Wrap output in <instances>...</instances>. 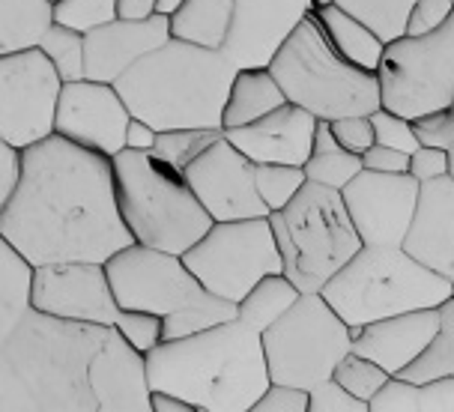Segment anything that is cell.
<instances>
[{
    "mask_svg": "<svg viewBox=\"0 0 454 412\" xmlns=\"http://www.w3.org/2000/svg\"><path fill=\"white\" fill-rule=\"evenodd\" d=\"M0 237L30 266L105 263L132 242L114 195L111 159L60 135L21 150V176L0 209Z\"/></svg>",
    "mask_w": 454,
    "mask_h": 412,
    "instance_id": "1",
    "label": "cell"
},
{
    "mask_svg": "<svg viewBox=\"0 0 454 412\" xmlns=\"http://www.w3.org/2000/svg\"><path fill=\"white\" fill-rule=\"evenodd\" d=\"M105 332L30 308L0 344V412H96L87 368Z\"/></svg>",
    "mask_w": 454,
    "mask_h": 412,
    "instance_id": "2",
    "label": "cell"
},
{
    "mask_svg": "<svg viewBox=\"0 0 454 412\" xmlns=\"http://www.w3.org/2000/svg\"><path fill=\"white\" fill-rule=\"evenodd\" d=\"M147 355L153 392H170L198 412H251L270 385L261 332L237 317L176 341H159Z\"/></svg>",
    "mask_w": 454,
    "mask_h": 412,
    "instance_id": "3",
    "label": "cell"
},
{
    "mask_svg": "<svg viewBox=\"0 0 454 412\" xmlns=\"http://www.w3.org/2000/svg\"><path fill=\"white\" fill-rule=\"evenodd\" d=\"M237 66L222 48L168 39L114 81L129 117L168 128H222Z\"/></svg>",
    "mask_w": 454,
    "mask_h": 412,
    "instance_id": "4",
    "label": "cell"
},
{
    "mask_svg": "<svg viewBox=\"0 0 454 412\" xmlns=\"http://www.w3.org/2000/svg\"><path fill=\"white\" fill-rule=\"evenodd\" d=\"M114 195L132 242L183 254L209 230L213 218L192 195L183 171L156 152L120 150L111 156Z\"/></svg>",
    "mask_w": 454,
    "mask_h": 412,
    "instance_id": "5",
    "label": "cell"
},
{
    "mask_svg": "<svg viewBox=\"0 0 454 412\" xmlns=\"http://www.w3.org/2000/svg\"><path fill=\"white\" fill-rule=\"evenodd\" d=\"M320 296L353 332L403 311L436 308L451 296V281L412 260L401 245H362L320 287Z\"/></svg>",
    "mask_w": 454,
    "mask_h": 412,
    "instance_id": "6",
    "label": "cell"
},
{
    "mask_svg": "<svg viewBox=\"0 0 454 412\" xmlns=\"http://www.w3.org/2000/svg\"><path fill=\"white\" fill-rule=\"evenodd\" d=\"M266 69L278 81L284 99L326 123L380 108L377 72L359 69L340 58L323 36L314 12L305 15Z\"/></svg>",
    "mask_w": 454,
    "mask_h": 412,
    "instance_id": "7",
    "label": "cell"
},
{
    "mask_svg": "<svg viewBox=\"0 0 454 412\" xmlns=\"http://www.w3.org/2000/svg\"><path fill=\"white\" fill-rule=\"evenodd\" d=\"M266 218L278 242L281 272L299 293H320V287L362 248L344 198L329 185L305 180L287 206L272 209Z\"/></svg>",
    "mask_w": 454,
    "mask_h": 412,
    "instance_id": "8",
    "label": "cell"
},
{
    "mask_svg": "<svg viewBox=\"0 0 454 412\" xmlns=\"http://www.w3.org/2000/svg\"><path fill=\"white\" fill-rule=\"evenodd\" d=\"M261 344L270 383L308 392L329 379L340 355L350 353L353 332L320 293H299L296 302L263 329Z\"/></svg>",
    "mask_w": 454,
    "mask_h": 412,
    "instance_id": "9",
    "label": "cell"
},
{
    "mask_svg": "<svg viewBox=\"0 0 454 412\" xmlns=\"http://www.w3.org/2000/svg\"><path fill=\"white\" fill-rule=\"evenodd\" d=\"M380 108L416 120L454 105V12L425 36L386 43L377 66Z\"/></svg>",
    "mask_w": 454,
    "mask_h": 412,
    "instance_id": "10",
    "label": "cell"
},
{
    "mask_svg": "<svg viewBox=\"0 0 454 412\" xmlns=\"http://www.w3.org/2000/svg\"><path fill=\"white\" fill-rule=\"evenodd\" d=\"M180 257L200 287L227 302H239L263 275L284 269L270 218L213 222Z\"/></svg>",
    "mask_w": 454,
    "mask_h": 412,
    "instance_id": "11",
    "label": "cell"
},
{
    "mask_svg": "<svg viewBox=\"0 0 454 412\" xmlns=\"http://www.w3.org/2000/svg\"><path fill=\"white\" fill-rule=\"evenodd\" d=\"M102 266L117 308L126 311H150L168 317L207 293L180 254L141 245V242H129Z\"/></svg>",
    "mask_w": 454,
    "mask_h": 412,
    "instance_id": "12",
    "label": "cell"
},
{
    "mask_svg": "<svg viewBox=\"0 0 454 412\" xmlns=\"http://www.w3.org/2000/svg\"><path fill=\"white\" fill-rule=\"evenodd\" d=\"M63 81L39 48L0 54V141L27 150L54 135Z\"/></svg>",
    "mask_w": 454,
    "mask_h": 412,
    "instance_id": "13",
    "label": "cell"
},
{
    "mask_svg": "<svg viewBox=\"0 0 454 412\" xmlns=\"http://www.w3.org/2000/svg\"><path fill=\"white\" fill-rule=\"evenodd\" d=\"M183 180L213 222L270 215L254 189V165L227 141L224 132L183 167Z\"/></svg>",
    "mask_w": 454,
    "mask_h": 412,
    "instance_id": "14",
    "label": "cell"
},
{
    "mask_svg": "<svg viewBox=\"0 0 454 412\" xmlns=\"http://www.w3.org/2000/svg\"><path fill=\"white\" fill-rule=\"evenodd\" d=\"M129 111L117 87L105 81H63L54 114V135L99 156H117L126 147Z\"/></svg>",
    "mask_w": 454,
    "mask_h": 412,
    "instance_id": "15",
    "label": "cell"
},
{
    "mask_svg": "<svg viewBox=\"0 0 454 412\" xmlns=\"http://www.w3.org/2000/svg\"><path fill=\"white\" fill-rule=\"evenodd\" d=\"M30 308L72 323L111 326L117 317V299L102 263H45L34 266Z\"/></svg>",
    "mask_w": 454,
    "mask_h": 412,
    "instance_id": "16",
    "label": "cell"
},
{
    "mask_svg": "<svg viewBox=\"0 0 454 412\" xmlns=\"http://www.w3.org/2000/svg\"><path fill=\"white\" fill-rule=\"evenodd\" d=\"M362 245H401L419 200V183L410 174L362 171L340 189Z\"/></svg>",
    "mask_w": 454,
    "mask_h": 412,
    "instance_id": "17",
    "label": "cell"
},
{
    "mask_svg": "<svg viewBox=\"0 0 454 412\" xmlns=\"http://www.w3.org/2000/svg\"><path fill=\"white\" fill-rule=\"evenodd\" d=\"M308 12L311 0H233L222 51L237 69H266Z\"/></svg>",
    "mask_w": 454,
    "mask_h": 412,
    "instance_id": "18",
    "label": "cell"
},
{
    "mask_svg": "<svg viewBox=\"0 0 454 412\" xmlns=\"http://www.w3.org/2000/svg\"><path fill=\"white\" fill-rule=\"evenodd\" d=\"M87 379H90L96 412H150L153 389L147 355L126 344L117 329L108 326L99 350L90 359Z\"/></svg>",
    "mask_w": 454,
    "mask_h": 412,
    "instance_id": "19",
    "label": "cell"
},
{
    "mask_svg": "<svg viewBox=\"0 0 454 412\" xmlns=\"http://www.w3.org/2000/svg\"><path fill=\"white\" fill-rule=\"evenodd\" d=\"M317 117L299 105L284 102L261 120L239 128H227L224 137L251 165H296L302 167L314 144Z\"/></svg>",
    "mask_w": 454,
    "mask_h": 412,
    "instance_id": "20",
    "label": "cell"
},
{
    "mask_svg": "<svg viewBox=\"0 0 454 412\" xmlns=\"http://www.w3.org/2000/svg\"><path fill=\"white\" fill-rule=\"evenodd\" d=\"M401 248L431 272L454 281V180L419 183V200Z\"/></svg>",
    "mask_w": 454,
    "mask_h": 412,
    "instance_id": "21",
    "label": "cell"
},
{
    "mask_svg": "<svg viewBox=\"0 0 454 412\" xmlns=\"http://www.w3.org/2000/svg\"><path fill=\"white\" fill-rule=\"evenodd\" d=\"M170 39L168 19L153 15L144 21L114 19L84 34V78L114 84L129 66H135L144 54L156 51Z\"/></svg>",
    "mask_w": 454,
    "mask_h": 412,
    "instance_id": "22",
    "label": "cell"
},
{
    "mask_svg": "<svg viewBox=\"0 0 454 412\" xmlns=\"http://www.w3.org/2000/svg\"><path fill=\"white\" fill-rule=\"evenodd\" d=\"M440 326V305L436 308L403 311L353 329V353L377 361L386 374H401L416 355L425 350Z\"/></svg>",
    "mask_w": 454,
    "mask_h": 412,
    "instance_id": "23",
    "label": "cell"
},
{
    "mask_svg": "<svg viewBox=\"0 0 454 412\" xmlns=\"http://www.w3.org/2000/svg\"><path fill=\"white\" fill-rule=\"evenodd\" d=\"M311 12L320 24L323 36L329 39V45L335 48L340 58L350 60L353 66H359V69L377 72L386 43L368 27V24L359 21L347 10H340V6H335V4L314 6Z\"/></svg>",
    "mask_w": 454,
    "mask_h": 412,
    "instance_id": "24",
    "label": "cell"
},
{
    "mask_svg": "<svg viewBox=\"0 0 454 412\" xmlns=\"http://www.w3.org/2000/svg\"><path fill=\"white\" fill-rule=\"evenodd\" d=\"M284 102L287 99L270 69H237L222 111V132L254 123Z\"/></svg>",
    "mask_w": 454,
    "mask_h": 412,
    "instance_id": "25",
    "label": "cell"
},
{
    "mask_svg": "<svg viewBox=\"0 0 454 412\" xmlns=\"http://www.w3.org/2000/svg\"><path fill=\"white\" fill-rule=\"evenodd\" d=\"M233 0H183L180 10L168 15L170 39L200 48H222L231 27Z\"/></svg>",
    "mask_w": 454,
    "mask_h": 412,
    "instance_id": "26",
    "label": "cell"
},
{
    "mask_svg": "<svg viewBox=\"0 0 454 412\" xmlns=\"http://www.w3.org/2000/svg\"><path fill=\"white\" fill-rule=\"evenodd\" d=\"M54 21V0H0V54L36 48Z\"/></svg>",
    "mask_w": 454,
    "mask_h": 412,
    "instance_id": "27",
    "label": "cell"
},
{
    "mask_svg": "<svg viewBox=\"0 0 454 412\" xmlns=\"http://www.w3.org/2000/svg\"><path fill=\"white\" fill-rule=\"evenodd\" d=\"M302 171L308 183H320V185H329V189L340 191L362 171V156L340 147L326 120H317L314 144H311V152H308Z\"/></svg>",
    "mask_w": 454,
    "mask_h": 412,
    "instance_id": "28",
    "label": "cell"
},
{
    "mask_svg": "<svg viewBox=\"0 0 454 412\" xmlns=\"http://www.w3.org/2000/svg\"><path fill=\"white\" fill-rule=\"evenodd\" d=\"M30 281H34V266L0 237V344L30 311Z\"/></svg>",
    "mask_w": 454,
    "mask_h": 412,
    "instance_id": "29",
    "label": "cell"
},
{
    "mask_svg": "<svg viewBox=\"0 0 454 412\" xmlns=\"http://www.w3.org/2000/svg\"><path fill=\"white\" fill-rule=\"evenodd\" d=\"M296 299H299V290L284 272L263 275V278L237 302V320L251 326L254 332H263V329L272 326Z\"/></svg>",
    "mask_w": 454,
    "mask_h": 412,
    "instance_id": "30",
    "label": "cell"
},
{
    "mask_svg": "<svg viewBox=\"0 0 454 412\" xmlns=\"http://www.w3.org/2000/svg\"><path fill=\"white\" fill-rule=\"evenodd\" d=\"M395 377H403L416 385H425L440 377H454V299L451 296L440 305V326H436L427 346Z\"/></svg>",
    "mask_w": 454,
    "mask_h": 412,
    "instance_id": "31",
    "label": "cell"
},
{
    "mask_svg": "<svg viewBox=\"0 0 454 412\" xmlns=\"http://www.w3.org/2000/svg\"><path fill=\"white\" fill-rule=\"evenodd\" d=\"M237 317V302H227V299L207 293L198 299V302L185 305L183 311H174L168 317H161V341H176V338L204 332V329H213L218 323H227Z\"/></svg>",
    "mask_w": 454,
    "mask_h": 412,
    "instance_id": "32",
    "label": "cell"
},
{
    "mask_svg": "<svg viewBox=\"0 0 454 412\" xmlns=\"http://www.w3.org/2000/svg\"><path fill=\"white\" fill-rule=\"evenodd\" d=\"M39 51L51 60L60 81H81L84 78V34L72 30L67 24L51 21V27L45 30L39 39Z\"/></svg>",
    "mask_w": 454,
    "mask_h": 412,
    "instance_id": "33",
    "label": "cell"
},
{
    "mask_svg": "<svg viewBox=\"0 0 454 412\" xmlns=\"http://www.w3.org/2000/svg\"><path fill=\"white\" fill-rule=\"evenodd\" d=\"M332 4L368 24L383 43H392L395 36L403 34L412 0H332Z\"/></svg>",
    "mask_w": 454,
    "mask_h": 412,
    "instance_id": "34",
    "label": "cell"
},
{
    "mask_svg": "<svg viewBox=\"0 0 454 412\" xmlns=\"http://www.w3.org/2000/svg\"><path fill=\"white\" fill-rule=\"evenodd\" d=\"M222 137V128H168V132L156 135V152L159 159H165L168 165H174L176 171H183L185 165L200 156L209 144Z\"/></svg>",
    "mask_w": 454,
    "mask_h": 412,
    "instance_id": "35",
    "label": "cell"
},
{
    "mask_svg": "<svg viewBox=\"0 0 454 412\" xmlns=\"http://www.w3.org/2000/svg\"><path fill=\"white\" fill-rule=\"evenodd\" d=\"M302 183L305 171L296 165H254V189L270 213L287 206L296 191L302 189Z\"/></svg>",
    "mask_w": 454,
    "mask_h": 412,
    "instance_id": "36",
    "label": "cell"
},
{
    "mask_svg": "<svg viewBox=\"0 0 454 412\" xmlns=\"http://www.w3.org/2000/svg\"><path fill=\"white\" fill-rule=\"evenodd\" d=\"M388 377L392 374H386L377 361L364 359V355L353 353V350L340 355V361L335 365V370H332V379H338V383L344 385L353 398H359L364 403L374 398V394L380 392V385H383Z\"/></svg>",
    "mask_w": 454,
    "mask_h": 412,
    "instance_id": "37",
    "label": "cell"
},
{
    "mask_svg": "<svg viewBox=\"0 0 454 412\" xmlns=\"http://www.w3.org/2000/svg\"><path fill=\"white\" fill-rule=\"evenodd\" d=\"M114 19H117V0H54V21L81 34Z\"/></svg>",
    "mask_w": 454,
    "mask_h": 412,
    "instance_id": "38",
    "label": "cell"
},
{
    "mask_svg": "<svg viewBox=\"0 0 454 412\" xmlns=\"http://www.w3.org/2000/svg\"><path fill=\"white\" fill-rule=\"evenodd\" d=\"M111 329H117L126 344H132L137 353H150L161 341V317L150 311H126L117 308Z\"/></svg>",
    "mask_w": 454,
    "mask_h": 412,
    "instance_id": "39",
    "label": "cell"
},
{
    "mask_svg": "<svg viewBox=\"0 0 454 412\" xmlns=\"http://www.w3.org/2000/svg\"><path fill=\"white\" fill-rule=\"evenodd\" d=\"M371 126H374V144H386V147H395L401 152H412L419 147V137L412 132V120L392 114L386 108L371 111Z\"/></svg>",
    "mask_w": 454,
    "mask_h": 412,
    "instance_id": "40",
    "label": "cell"
},
{
    "mask_svg": "<svg viewBox=\"0 0 454 412\" xmlns=\"http://www.w3.org/2000/svg\"><path fill=\"white\" fill-rule=\"evenodd\" d=\"M368 412H419V385L403 377H388L368 400Z\"/></svg>",
    "mask_w": 454,
    "mask_h": 412,
    "instance_id": "41",
    "label": "cell"
},
{
    "mask_svg": "<svg viewBox=\"0 0 454 412\" xmlns=\"http://www.w3.org/2000/svg\"><path fill=\"white\" fill-rule=\"evenodd\" d=\"M308 412H368V403L353 398L338 379H323L308 389Z\"/></svg>",
    "mask_w": 454,
    "mask_h": 412,
    "instance_id": "42",
    "label": "cell"
},
{
    "mask_svg": "<svg viewBox=\"0 0 454 412\" xmlns=\"http://www.w3.org/2000/svg\"><path fill=\"white\" fill-rule=\"evenodd\" d=\"M454 12V0H412L407 21H403V34L425 36L431 30L442 27V21Z\"/></svg>",
    "mask_w": 454,
    "mask_h": 412,
    "instance_id": "43",
    "label": "cell"
},
{
    "mask_svg": "<svg viewBox=\"0 0 454 412\" xmlns=\"http://www.w3.org/2000/svg\"><path fill=\"white\" fill-rule=\"evenodd\" d=\"M412 132H416L419 144H425V147L451 150V144H454V111L442 108V111H434V114L416 117L412 120Z\"/></svg>",
    "mask_w": 454,
    "mask_h": 412,
    "instance_id": "44",
    "label": "cell"
},
{
    "mask_svg": "<svg viewBox=\"0 0 454 412\" xmlns=\"http://www.w3.org/2000/svg\"><path fill=\"white\" fill-rule=\"evenodd\" d=\"M329 128H332V135H335V141L340 144V147L356 152V156H362V152L374 144V126H371L368 114L338 117V120H332Z\"/></svg>",
    "mask_w": 454,
    "mask_h": 412,
    "instance_id": "45",
    "label": "cell"
},
{
    "mask_svg": "<svg viewBox=\"0 0 454 412\" xmlns=\"http://www.w3.org/2000/svg\"><path fill=\"white\" fill-rule=\"evenodd\" d=\"M251 412H308V392L299 385L270 383Z\"/></svg>",
    "mask_w": 454,
    "mask_h": 412,
    "instance_id": "46",
    "label": "cell"
},
{
    "mask_svg": "<svg viewBox=\"0 0 454 412\" xmlns=\"http://www.w3.org/2000/svg\"><path fill=\"white\" fill-rule=\"evenodd\" d=\"M407 174L416 183H427V180H436V176H445L449 174V150L425 147V144H419V147L410 152Z\"/></svg>",
    "mask_w": 454,
    "mask_h": 412,
    "instance_id": "47",
    "label": "cell"
},
{
    "mask_svg": "<svg viewBox=\"0 0 454 412\" xmlns=\"http://www.w3.org/2000/svg\"><path fill=\"white\" fill-rule=\"evenodd\" d=\"M362 167L364 171H377V174H407L410 152L386 147V144H371V147L362 152Z\"/></svg>",
    "mask_w": 454,
    "mask_h": 412,
    "instance_id": "48",
    "label": "cell"
},
{
    "mask_svg": "<svg viewBox=\"0 0 454 412\" xmlns=\"http://www.w3.org/2000/svg\"><path fill=\"white\" fill-rule=\"evenodd\" d=\"M419 412H454V377L419 385Z\"/></svg>",
    "mask_w": 454,
    "mask_h": 412,
    "instance_id": "49",
    "label": "cell"
},
{
    "mask_svg": "<svg viewBox=\"0 0 454 412\" xmlns=\"http://www.w3.org/2000/svg\"><path fill=\"white\" fill-rule=\"evenodd\" d=\"M19 176H21V150L0 141V209L12 198L15 185H19Z\"/></svg>",
    "mask_w": 454,
    "mask_h": 412,
    "instance_id": "50",
    "label": "cell"
},
{
    "mask_svg": "<svg viewBox=\"0 0 454 412\" xmlns=\"http://www.w3.org/2000/svg\"><path fill=\"white\" fill-rule=\"evenodd\" d=\"M156 128L150 123L137 117H129V126H126V150H137V152H150L156 147Z\"/></svg>",
    "mask_w": 454,
    "mask_h": 412,
    "instance_id": "51",
    "label": "cell"
},
{
    "mask_svg": "<svg viewBox=\"0 0 454 412\" xmlns=\"http://www.w3.org/2000/svg\"><path fill=\"white\" fill-rule=\"evenodd\" d=\"M156 15V0H117V19L144 21Z\"/></svg>",
    "mask_w": 454,
    "mask_h": 412,
    "instance_id": "52",
    "label": "cell"
},
{
    "mask_svg": "<svg viewBox=\"0 0 454 412\" xmlns=\"http://www.w3.org/2000/svg\"><path fill=\"white\" fill-rule=\"evenodd\" d=\"M150 412H198L189 400L176 398L170 392H153L150 394Z\"/></svg>",
    "mask_w": 454,
    "mask_h": 412,
    "instance_id": "53",
    "label": "cell"
},
{
    "mask_svg": "<svg viewBox=\"0 0 454 412\" xmlns=\"http://www.w3.org/2000/svg\"><path fill=\"white\" fill-rule=\"evenodd\" d=\"M180 4L183 0H156V12L168 19V15H174L176 10H180Z\"/></svg>",
    "mask_w": 454,
    "mask_h": 412,
    "instance_id": "54",
    "label": "cell"
},
{
    "mask_svg": "<svg viewBox=\"0 0 454 412\" xmlns=\"http://www.w3.org/2000/svg\"><path fill=\"white\" fill-rule=\"evenodd\" d=\"M449 176L454 180V144H451V150H449Z\"/></svg>",
    "mask_w": 454,
    "mask_h": 412,
    "instance_id": "55",
    "label": "cell"
},
{
    "mask_svg": "<svg viewBox=\"0 0 454 412\" xmlns=\"http://www.w3.org/2000/svg\"><path fill=\"white\" fill-rule=\"evenodd\" d=\"M326 4H332V0H311V10L314 6H326Z\"/></svg>",
    "mask_w": 454,
    "mask_h": 412,
    "instance_id": "56",
    "label": "cell"
},
{
    "mask_svg": "<svg viewBox=\"0 0 454 412\" xmlns=\"http://www.w3.org/2000/svg\"><path fill=\"white\" fill-rule=\"evenodd\" d=\"M451 299H454V281H451Z\"/></svg>",
    "mask_w": 454,
    "mask_h": 412,
    "instance_id": "57",
    "label": "cell"
},
{
    "mask_svg": "<svg viewBox=\"0 0 454 412\" xmlns=\"http://www.w3.org/2000/svg\"><path fill=\"white\" fill-rule=\"evenodd\" d=\"M451 111H454V105H451Z\"/></svg>",
    "mask_w": 454,
    "mask_h": 412,
    "instance_id": "58",
    "label": "cell"
}]
</instances>
